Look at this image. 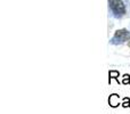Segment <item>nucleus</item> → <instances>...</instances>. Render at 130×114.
<instances>
[{"instance_id": "obj_7", "label": "nucleus", "mask_w": 130, "mask_h": 114, "mask_svg": "<svg viewBox=\"0 0 130 114\" xmlns=\"http://www.w3.org/2000/svg\"><path fill=\"white\" fill-rule=\"evenodd\" d=\"M128 46H129V47H130V40H129V42H128Z\"/></svg>"}, {"instance_id": "obj_5", "label": "nucleus", "mask_w": 130, "mask_h": 114, "mask_svg": "<svg viewBox=\"0 0 130 114\" xmlns=\"http://www.w3.org/2000/svg\"><path fill=\"white\" fill-rule=\"evenodd\" d=\"M121 106H122V107H124V108L130 107V98H129V97H124L123 102H122V104H121Z\"/></svg>"}, {"instance_id": "obj_4", "label": "nucleus", "mask_w": 130, "mask_h": 114, "mask_svg": "<svg viewBox=\"0 0 130 114\" xmlns=\"http://www.w3.org/2000/svg\"><path fill=\"white\" fill-rule=\"evenodd\" d=\"M119 76H120V73L119 71H115V70H112V71L108 72V83H111V80L114 79L119 82Z\"/></svg>"}, {"instance_id": "obj_6", "label": "nucleus", "mask_w": 130, "mask_h": 114, "mask_svg": "<svg viewBox=\"0 0 130 114\" xmlns=\"http://www.w3.org/2000/svg\"><path fill=\"white\" fill-rule=\"evenodd\" d=\"M122 83H123V85H129L130 83V75L129 74H123V76H122Z\"/></svg>"}, {"instance_id": "obj_3", "label": "nucleus", "mask_w": 130, "mask_h": 114, "mask_svg": "<svg viewBox=\"0 0 130 114\" xmlns=\"http://www.w3.org/2000/svg\"><path fill=\"white\" fill-rule=\"evenodd\" d=\"M108 105L111 106V107L115 108L118 107L119 105H121L120 104V96L118 94H112L110 96V98H108Z\"/></svg>"}, {"instance_id": "obj_1", "label": "nucleus", "mask_w": 130, "mask_h": 114, "mask_svg": "<svg viewBox=\"0 0 130 114\" xmlns=\"http://www.w3.org/2000/svg\"><path fill=\"white\" fill-rule=\"evenodd\" d=\"M108 10L114 18H122L128 13L127 5L123 0H108Z\"/></svg>"}, {"instance_id": "obj_2", "label": "nucleus", "mask_w": 130, "mask_h": 114, "mask_svg": "<svg viewBox=\"0 0 130 114\" xmlns=\"http://www.w3.org/2000/svg\"><path fill=\"white\" fill-rule=\"evenodd\" d=\"M129 40H130V31L127 29H120L115 31L114 36L110 40V43L117 46V45H122V43L127 42Z\"/></svg>"}]
</instances>
